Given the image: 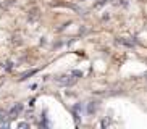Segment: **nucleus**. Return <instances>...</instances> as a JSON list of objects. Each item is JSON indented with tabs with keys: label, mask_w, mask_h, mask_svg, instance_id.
Listing matches in <instances>:
<instances>
[{
	"label": "nucleus",
	"mask_w": 147,
	"mask_h": 129,
	"mask_svg": "<svg viewBox=\"0 0 147 129\" xmlns=\"http://www.w3.org/2000/svg\"><path fill=\"white\" fill-rule=\"evenodd\" d=\"M55 81L58 82V84H61V86H71V84H74V81H76V77L71 74V76H60V77H55Z\"/></svg>",
	"instance_id": "1"
},
{
	"label": "nucleus",
	"mask_w": 147,
	"mask_h": 129,
	"mask_svg": "<svg viewBox=\"0 0 147 129\" xmlns=\"http://www.w3.org/2000/svg\"><path fill=\"white\" fill-rule=\"evenodd\" d=\"M20 112H23V103H16V105L10 110L8 118H15V116H18V115H20Z\"/></svg>",
	"instance_id": "2"
},
{
	"label": "nucleus",
	"mask_w": 147,
	"mask_h": 129,
	"mask_svg": "<svg viewBox=\"0 0 147 129\" xmlns=\"http://www.w3.org/2000/svg\"><path fill=\"white\" fill-rule=\"evenodd\" d=\"M32 74H36V69H31V71H28V73L21 74V77H20V79H28V77L32 76Z\"/></svg>",
	"instance_id": "3"
},
{
	"label": "nucleus",
	"mask_w": 147,
	"mask_h": 129,
	"mask_svg": "<svg viewBox=\"0 0 147 129\" xmlns=\"http://www.w3.org/2000/svg\"><path fill=\"white\" fill-rule=\"evenodd\" d=\"M5 118H8V116H7V113L0 110V121H2V120H5Z\"/></svg>",
	"instance_id": "4"
},
{
	"label": "nucleus",
	"mask_w": 147,
	"mask_h": 129,
	"mask_svg": "<svg viewBox=\"0 0 147 129\" xmlns=\"http://www.w3.org/2000/svg\"><path fill=\"white\" fill-rule=\"evenodd\" d=\"M18 128H20V129H23V128H28V123H20V124H18Z\"/></svg>",
	"instance_id": "5"
}]
</instances>
